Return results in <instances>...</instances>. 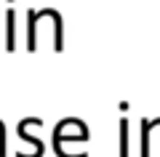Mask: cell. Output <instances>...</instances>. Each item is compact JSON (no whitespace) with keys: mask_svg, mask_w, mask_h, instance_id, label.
I'll use <instances>...</instances> for the list:
<instances>
[{"mask_svg":"<svg viewBox=\"0 0 160 157\" xmlns=\"http://www.w3.org/2000/svg\"><path fill=\"white\" fill-rule=\"evenodd\" d=\"M6 48L8 51L16 48V16H13L11 8L6 11Z\"/></svg>","mask_w":160,"mask_h":157,"instance_id":"cell-1","label":"cell"}]
</instances>
